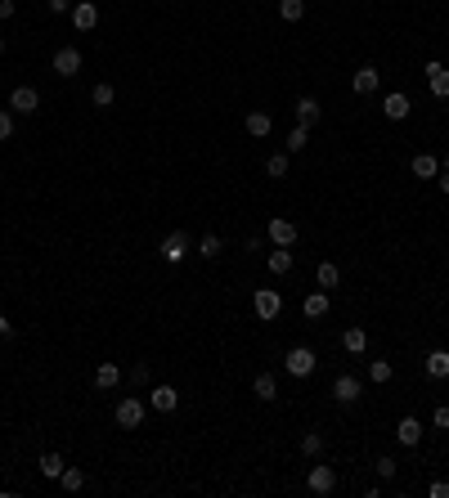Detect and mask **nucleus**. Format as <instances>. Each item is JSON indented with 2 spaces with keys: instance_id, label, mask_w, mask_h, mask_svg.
Returning <instances> with one entry per match:
<instances>
[{
  "instance_id": "nucleus-1",
  "label": "nucleus",
  "mask_w": 449,
  "mask_h": 498,
  "mask_svg": "<svg viewBox=\"0 0 449 498\" xmlns=\"http://www.w3.org/2000/svg\"><path fill=\"white\" fill-rule=\"evenodd\" d=\"M314 363H319V359H314V350H310V346H293V350L283 355V368L293 373V378H310Z\"/></svg>"
},
{
  "instance_id": "nucleus-2",
  "label": "nucleus",
  "mask_w": 449,
  "mask_h": 498,
  "mask_svg": "<svg viewBox=\"0 0 449 498\" xmlns=\"http://www.w3.org/2000/svg\"><path fill=\"white\" fill-rule=\"evenodd\" d=\"M117 427L121 431H135L140 422H144V399H135V395H126V399H117Z\"/></svg>"
},
{
  "instance_id": "nucleus-3",
  "label": "nucleus",
  "mask_w": 449,
  "mask_h": 498,
  "mask_svg": "<svg viewBox=\"0 0 449 498\" xmlns=\"http://www.w3.org/2000/svg\"><path fill=\"white\" fill-rule=\"evenodd\" d=\"M252 310H257L261 319L270 323V319H278V310H283V297H278L274 287H257V297H252Z\"/></svg>"
},
{
  "instance_id": "nucleus-4",
  "label": "nucleus",
  "mask_w": 449,
  "mask_h": 498,
  "mask_svg": "<svg viewBox=\"0 0 449 498\" xmlns=\"http://www.w3.org/2000/svg\"><path fill=\"white\" fill-rule=\"evenodd\" d=\"M265 234H270L274 247H297V225L288 220V216H274V220L265 225Z\"/></svg>"
},
{
  "instance_id": "nucleus-5",
  "label": "nucleus",
  "mask_w": 449,
  "mask_h": 498,
  "mask_svg": "<svg viewBox=\"0 0 449 498\" xmlns=\"http://www.w3.org/2000/svg\"><path fill=\"white\" fill-rule=\"evenodd\" d=\"M185 256H189V234H185V229L166 234V238H162V261H166V265H180Z\"/></svg>"
},
{
  "instance_id": "nucleus-6",
  "label": "nucleus",
  "mask_w": 449,
  "mask_h": 498,
  "mask_svg": "<svg viewBox=\"0 0 449 498\" xmlns=\"http://www.w3.org/2000/svg\"><path fill=\"white\" fill-rule=\"evenodd\" d=\"M36 108H41V94H36L32 86H18L14 94H9V113L14 117H32Z\"/></svg>"
},
{
  "instance_id": "nucleus-7",
  "label": "nucleus",
  "mask_w": 449,
  "mask_h": 498,
  "mask_svg": "<svg viewBox=\"0 0 449 498\" xmlns=\"http://www.w3.org/2000/svg\"><path fill=\"white\" fill-rule=\"evenodd\" d=\"M359 395H364V382L355 378V373H342V378L333 382V399H337V404H355Z\"/></svg>"
},
{
  "instance_id": "nucleus-8",
  "label": "nucleus",
  "mask_w": 449,
  "mask_h": 498,
  "mask_svg": "<svg viewBox=\"0 0 449 498\" xmlns=\"http://www.w3.org/2000/svg\"><path fill=\"white\" fill-rule=\"evenodd\" d=\"M59 77H77L81 72V50L77 45H63V50H54V63H50Z\"/></svg>"
},
{
  "instance_id": "nucleus-9",
  "label": "nucleus",
  "mask_w": 449,
  "mask_h": 498,
  "mask_svg": "<svg viewBox=\"0 0 449 498\" xmlns=\"http://www.w3.org/2000/svg\"><path fill=\"white\" fill-rule=\"evenodd\" d=\"M68 18H72V27H77V32H90L94 23H99V5H94V0H77Z\"/></svg>"
},
{
  "instance_id": "nucleus-10",
  "label": "nucleus",
  "mask_w": 449,
  "mask_h": 498,
  "mask_svg": "<svg viewBox=\"0 0 449 498\" xmlns=\"http://www.w3.org/2000/svg\"><path fill=\"white\" fill-rule=\"evenodd\" d=\"M378 86H382V72L373 68V63H364L355 77H350V90H355V94H373Z\"/></svg>"
},
{
  "instance_id": "nucleus-11",
  "label": "nucleus",
  "mask_w": 449,
  "mask_h": 498,
  "mask_svg": "<svg viewBox=\"0 0 449 498\" xmlns=\"http://www.w3.org/2000/svg\"><path fill=\"white\" fill-rule=\"evenodd\" d=\"M306 485H310V494H333L337 490V471L333 467H310Z\"/></svg>"
},
{
  "instance_id": "nucleus-12",
  "label": "nucleus",
  "mask_w": 449,
  "mask_h": 498,
  "mask_svg": "<svg viewBox=\"0 0 449 498\" xmlns=\"http://www.w3.org/2000/svg\"><path fill=\"white\" fill-rule=\"evenodd\" d=\"M422 72H427V86H431L436 99H449V68H441V63L431 58V63L422 68Z\"/></svg>"
},
{
  "instance_id": "nucleus-13",
  "label": "nucleus",
  "mask_w": 449,
  "mask_h": 498,
  "mask_svg": "<svg viewBox=\"0 0 449 498\" xmlns=\"http://www.w3.org/2000/svg\"><path fill=\"white\" fill-rule=\"evenodd\" d=\"M382 113L391 117V121H405L409 113H414V104H409V94H386V99H382Z\"/></svg>"
},
{
  "instance_id": "nucleus-14",
  "label": "nucleus",
  "mask_w": 449,
  "mask_h": 498,
  "mask_svg": "<svg viewBox=\"0 0 449 498\" xmlns=\"http://www.w3.org/2000/svg\"><path fill=\"white\" fill-rule=\"evenodd\" d=\"M395 440L405 444V449H414L422 440V422L418 418H400V427H395Z\"/></svg>"
},
{
  "instance_id": "nucleus-15",
  "label": "nucleus",
  "mask_w": 449,
  "mask_h": 498,
  "mask_svg": "<svg viewBox=\"0 0 449 498\" xmlns=\"http://www.w3.org/2000/svg\"><path fill=\"white\" fill-rule=\"evenodd\" d=\"M319 113H324V108H319V99H314V94H301V99H297V121H301V126H314V121H319Z\"/></svg>"
},
{
  "instance_id": "nucleus-16",
  "label": "nucleus",
  "mask_w": 449,
  "mask_h": 498,
  "mask_svg": "<svg viewBox=\"0 0 449 498\" xmlns=\"http://www.w3.org/2000/svg\"><path fill=\"white\" fill-rule=\"evenodd\" d=\"M409 171H414L418 180H436V175H441V162H436L431 153H418L414 162H409Z\"/></svg>"
},
{
  "instance_id": "nucleus-17",
  "label": "nucleus",
  "mask_w": 449,
  "mask_h": 498,
  "mask_svg": "<svg viewBox=\"0 0 449 498\" xmlns=\"http://www.w3.org/2000/svg\"><path fill=\"white\" fill-rule=\"evenodd\" d=\"M422 368H427V378H449V350H431L427 359H422Z\"/></svg>"
},
{
  "instance_id": "nucleus-18",
  "label": "nucleus",
  "mask_w": 449,
  "mask_h": 498,
  "mask_svg": "<svg viewBox=\"0 0 449 498\" xmlns=\"http://www.w3.org/2000/svg\"><path fill=\"white\" fill-rule=\"evenodd\" d=\"M117 382H121L117 363H99V368H94V386H99V391H117Z\"/></svg>"
},
{
  "instance_id": "nucleus-19",
  "label": "nucleus",
  "mask_w": 449,
  "mask_h": 498,
  "mask_svg": "<svg viewBox=\"0 0 449 498\" xmlns=\"http://www.w3.org/2000/svg\"><path fill=\"white\" fill-rule=\"evenodd\" d=\"M180 404V391H176V386H153V409L157 413H171Z\"/></svg>"
},
{
  "instance_id": "nucleus-20",
  "label": "nucleus",
  "mask_w": 449,
  "mask_h": 498,
  "mask_svg": "<svg viewBox=\"0 0 449 498\" xmlns=\"http://www.w3.org/2000/svg\"><path fill=\"white\" fill-rule=\"evenodd\" d=\"M265 265H270V274H288L293 270V247H274L270 256H265Z\"/></svg>"
},
{
  "instance_id": "nucleus-21",
  "label": "nucleus",
  "mask_w": 449,
  "mask_h": 498,
  "mask_svg": "<svg viewBox=\"0 0 449 498\" xmlns=\"http://www.w3.org/2000/svg\"><path fill=\"white\" fill-rule=\"evenodd\" d=\"M342 346L350 350V355H364V350H369V332H364V328H346V332H342Z\"/></svg>"
},
{
  "instance_id": "nucleus-22",
  "label": "nucleus",
  "mask_w": 449,
  "mask_h": 498,
  "mask_svg": "<svg viewBox=\"0 0 449 498\" xmlns=\"http://www.w3.org/2000/svg\"><path fill=\"white\" fill-rule=\"evenodd\" d=\"M301 310H306V319H324V314H328V292H324V287H319V292H310Z\"/></svg>"
},
{
  "instance_id": "nucleus-23",
  "label": "nucleus",
  "mask_w": 449,
  "mask_h": 498,
  "mask_svg": "<svg viewBox=\"0 0 449 498\" xmlns=\"http://www.w3.org/2000/svg\"><path fill=\"white\" fill-rule=\"evenodd\" d=\"M221 251H225L221 234H202V238H198V256H202V261H216V256H221Z\"/></svg>"
},
{
  "instance_id": "nucleus-24",
  "label": "nucleus",
  "mask_w": 449,
  "mask_h": 498,
  "mask_svg": "<svg viewBox=\"0 0 449 498\" xmlns=\"http://www.w3.org/2000/svg\"><path fill=\"white\" fill-rule=\"evenodd\" d=\"M59 485H63L68 494H81V490H86V471H81V467H63V476H59Z\"/></svg>"
},
{
  "instance_id": "nucleus-25",
  "label": "nucleus",
  "mask_w": 449,
  "mask_h": 498,
  "mask_svg": "<svg viewBox=\"0 0 449 498\" xmlns=\"http://www.w3.org/2000/svg\"><path fill=\"white\" fill-rule=\"evenodd\" d=\"M274 130V121H270V113H247V135H257V139H265Z\"/></svg>"
},
{
  "instance_id": "nucleus-26",
  "label": "nucleus",
  "mask_w": 449,
  "mask_h": 498,
  "mask_svg": "<svg viewBox=\"0 0 449 498\" xmlns=\"http://www.w3.org/2000/svg\"><path fill=\"white\" fill-rule=\"evenodd\" d=\"M306 144H310V126H301V121H297V126L288 130L283 149H288V153H301V149H306Z\"/></svg>"
},
{
  "instance_id": "nucleus-27",
  "label": "nucleus",
  "mask_w": 449,
  "mask_h": 498,
  "mask_svg": "<svg viewBox=\"0 0 449 498\" xmlns=\"http://www.w3.org/2000/svg\"><path fill=\"white\" fill-rule=\"evenodd\" d=\"M63 454H41V476L45 480H59V476H63Z\"/></svg>"
},
{
  "instance_id": "nucleus-28",
  "label": "nucleus",
  "mask_w": 449,
  "mask_h": 498,
  "mask_svg": "<svg viewBox=\"0 0 449 498\" xmlns=\"http://www.w3.org/2000/svg\"><path fill=\"white\" fill-rule=\"evenodd\" d=\"M314 278H319V287H324V292H333V287L342 283V270H337L333 261H324V265H319V274H314Z\"/></svg>"
},
{
  "instance_id": "nucleus-29",
  "label": "nucleus",
  "mask_w": 449,
  "mask_h": 498,
  "mask_svg": "<svg viewBox=\"0 0 449 498\" xmlns=\"http://www.w3.org/2000/svg\"><path fill=\"white\" fill-rule=\"evenodd\" d=\"M395 378V368H391V363H386V359H369V382H378V386H386V382H391Z\"/></svg>"
},
{
  "instance_id": "nucleus-30",
  "label": "nucleus",
  "mask_w": 449,
  "mask_h": 498,
  "mask_svg": "<svg viewBox=\"0 0 449 498\" xmlns=\"http://www.w3.org/2000/svg\"><path fill=\"white\" fill-rule=\"evenodd\" d=\"M278 18H283V23L306 18V0H278Z\"/></svg>"
},
{
  "instance_id": "nucleus-31",
  "label": "nucleus",
  "mask_w": 449,
  "mask_h": 498,
  "mask_svg": "<svg viewBox=\"0 0 449 498\" xmlns=\"http://www.w3.org/2000/svg\"><path fill=\"white\" fill-rule=\"evenodd\" d=\"M252 391H257L261 399H274V395H278V382H274V373H257V382H252Z\"/></svg>"
},
{
  "instance_id": "nucleus-32",
  "label": "nucleus",
  "mask_w": 449,
  "mask_h": 498,
  "mask_svg": "<svg viewBox=\"0 0 449 498\" xmlns=\"http://www.w3.org/2000/svg\"><path fill=\"white\" fill-rule=\"evenodd\" d=\"M90 104H94V108H113V104H117V90L108 86V81H99V86L90 90Z\"/></svg>"
},
{
  "instance_id": "nucleus-33",
  "label": "nucleus",
  "mask_w": 449,
  "mask_h": 498,
  "mask_svg": "<svg viewBox=\"0 0 449 498\" xmlns=\"http://www.w3.org/2000/svg\"><path fill=\"white\" fill-rule=\"evenodd\" d=\"M265 175H270V180H283V175H288V153L265 157Z\"/></svg>"
},
{
  "instance_id": "nucleus-34",
  "label": "nucleus",
  "mask_w": 449,
  "mask_h": 498,
  "mask_svg": "<svg viewBox=\"0 0 449 498\" xmlns=\"http://www.w3.org/2000/svg\"><path fill=\"white\" fill-rule=\"evenodd\" d=\"M301 454H306V458H319V454H324V435H319V431H306V435H301Z\"/></svg>"
},
{
  "instance_id": "nucleus-35",
  "label": "nucleus",
  "mask_w": 449,
  "mask_h": 498,
  "mask_svg": "<svg viewBox=\"0 0 449 498\" xmlns=\"http://www.w3.org/2000/svg\"><path fill=\"white\" fill-rule=\"evenodd\" d=\"M373 471H378V476H382V480H395V471H400V463H395V458H391V454H382V458H378V463H373Z\"/></svg>"
},
{
  "instance_id": "nucleus-36",
  "label": "nucleus",
  "mask_w": 449,
  "mask_h": 498,
  "mask_svg": "<svg viewBox=\"0 0 449 498\" xmlns=\"http://www.w3.org/2000/svg\"><path fill=\"white\" fill-rule=\"evenodd\" d=\"M9 139H14V113L0 108V144H9Z\"/></svg>"
},
{
  "instance_id": "nucleus-37",
  "label": "nucleus",
  "mask_w": 449,
  "mask_h": 498,
  "mask_svg": "<svg viewBox=\"0 0 449 498\" xmlns=\"http://www.w3.org/2000/svg\"><path fill=\"white\" fill-rule=\"evenodd\" d=\"M431 427H436V431H449V404H436V413H431Z\"/></svg>"
},
{
  "instance_id": "nucleus-38",
  "label": "nucleus",
  "mask_w": 449,
  "mask_h": 498,
  "mask_svg": "<svg viewBox=\"0 0 449 498\" xmlns=\"http://www.w3.org/2000/svg\"><path fill=\"white\" fill-rule=\"evenodd\" d=\"M130 382H135V386H149V363H135V368H130Z\"/></svg>"
},
{
  "instance_id": "nucleus-39",
  "label": "nucleus",
  "mask_w": 449,
  "mask_h": 498,
  "mask_svg": "<svg viewBox=\"0 0 449 498\" xmlns=\"http://www.w3.org/2000/svg\"><path fill=\"white\" fill-rule=\"evenodd\" d=\"M427 494H431V498H449V480H431Z\"/></svg>"
},
{
  "instance_id": "nucleus-40",
  "label": "nucleus",
  "mask_w": 449,
  "mask_h": 498,
  "mask_svg": "<svg viewBox=\"0 0 449 498\" xmlns=\"http://www.w3.org/2000/svg\"><path fill=\"white\" fill-rule=\"evenodd\" d=\"M45 5H50L54 14H72V5H77V0H45Z\"/></svg>"
},
{
  "instance_id": "nucleus-41",
  "label": "nucleus",
  "mask_w": 449,
  "mask_h": 498,
  "mask_svg": "<svg viewBox=\"0 0 449 498\" xmlns=\"http://www.w3.org/2000/svg\"><path fill=\"white\" fill-rule=\"evenodd\" d=\"M14 9H18L14 0H0V18H14Z\"/></svg>"
},
{
  "instance_id": "nucleus-42",
  "label": "nucleus",
  "mask_w": 449,
  "mask_h": 498,
  "mask_svg": "<svg viewBox=\"0 0 449 498\" xmlns=\"http://www.w3.org/2000/svg\"><path fill=\"white\" fill-rule=\"evenodd\" d=\"M0 337H14V323H9V314H0Z\"/></svg>"
},
{
  "instance_id": "nucleus-43",
  "label": "nucleus",
  "mask_w": 449,
  "mask_h": 498,
  "mask_svg": "<svg viewBox=\"0 0 449 498\" xmlns=\"http://www.w3.org/2000/svg\"><path fill=\"white\" fill-rule=\"evenodd\" d=\"M441 193H449V171H445V175H441Z\"/></svg>"
},
{
  "instance_id": "nucleus-44",
  "label": "nucleus",
  "mask_w": 449,
  "mask_h": 498,
  "mask_svg": "<svg viewBox=\"0 0 449 498\" xmlns=\"http://www.w3.org/2000/svg\"><path fill=\"white\" fill-rule=\"evenodd\" d=\"M441 166H445V171H449V153H445V162H441Z\"/></svg>"
},
{
  "instance_id": "nucleus-45",
  "label": "nucleus",
  "mask_w": 449,
  "mask_h": 498,
  "mask_svg": "<svg viewBox=\"0 0 449 498\" xmlns=\"http://www.w3.org/2000/svg\"><path fill=\"white\" fill-rule=\"evenodd\" d=\"M0 54H5V36H0Z\"/></svg>"
},
{
  "instance_id": "nucleus-46",
  "label": "nucleus",
  "mask_w": 449,
  "mask_h": 498,
  "mask_svg": "<svg viewBox=\"0 0 449 498\" xmlns=\"http://www.w3.org/2000/svg\"><path fill=\"white\" fill-rule=\"evenodd\" d=\"M0 175H5V166H0Z\"/></svg>"
}]
</instances>
